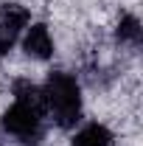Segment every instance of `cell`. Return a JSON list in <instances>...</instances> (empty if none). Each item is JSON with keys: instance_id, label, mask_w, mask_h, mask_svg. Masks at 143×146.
<instances>
[{"instance_id": "obj_1", "label": "cell", "mask_w": 143, "mask_h": 146, "mask_svg": "<svg viewBox=\"0 0 143 146\" xmlns=\"http://www.w3.org/2000/svg\"><path fill=\"white\" fill-rule=\"evenodd\" d=\"M42 101L59 127H73L81 115V90H79L76 76L65 70H54L42 87Z\"/></svg>"}, {"instance_id": "obj_2", "label": "cell", "mask_w": 143, "mask_h": 146, "mask_svg": "<svg viewBox=\"0 0 143 146\" xmlns=\"http://www.w3.org/2000/svg\"><path fill=\"white\" fill-rule=\"evenodd\" d=\"M42 115H45L42 93L31 96V98H14V104L6 110V115H3V129L9 135H14V138L31 141L42 129Z\"/></svg>"}, {"instance_id": "obj_3", "label": "cell", "mask_w": 143, "mask_h": 146, "mask_svg": "<svg viewBox=\"0 0 143 146\" xmlns=\"http://www.w3.org/2000/svg\"><path fill=\"white\" fill-rule=\"evenodd\" d=\"M28 23H31V11L25 6L3 3V9H0V56L14 48V42L28 28Z\"/></svg>"}, {"instance_id": "obj_4", "label": "cell", "mask_w": 143, "mask_h": 146, "mask_svg": "<svg viewBox=\"0 0 143 146\" xmlns=\"http://www.w3.org/2000/svg\"><path fill=\"white\" fill-rule=\"evenodd\" d=\"M23 51L31 56V59H51L54 56V39H51V31H48L45 23H34L25 31Z\"/></svg>"}, {"instance_id": "obj_5", "label": "cell", "mask_w": 143, "mask_h": 146, "mask_svg": "<svg viewBox=\"0 0 143 146\" xmlns=\"http://www.w3.org/2000/svg\"><path fill=\"white\" fill-rule=\"evenodd\" d=\"M112 132L98 121H90L73 135V146H112Z\"/></svg>"}, {"instance_id": "obj_6", "label": "cell", "mask_w": 143, "mask_h": 146, "mask_svg": "<svg viewBox=\"0 0 143 146\" xmlns=\"http://www.w3.org/2000/svg\"><path fill=\"white\" fill-rule=\"evenodd\" d=\"M115 34H118V39L124 45H140V34H143L140 20L135 14H124L121 23H118V28H115Z\"/></svg>"}]
</instances>
